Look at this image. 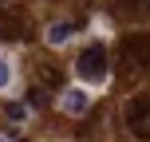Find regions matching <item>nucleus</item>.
<instances>
[{
	"label": "nucleus",
	"mask_w": 150,
	"mask_h": 142,
	"mask_svg": "<svg viewBox=\"0 0 150 142\" xmlns=\"http://www.w3.org/2000/svg\"><path fill=\"white\" fill-rule=\"evenodd\" d=\"M119 63H122L127 71H150V32L122 36V44H119Z\"/></svg>",
	"instance_id": "1"
},
{
	"label": "nucleus",
	"mask_w": 150,
	"mask_h": 142,
	"mask_svg": "<svg viewBox=\"0 0 150 142\" xmlns=\"http://www.w3.org/2000/svg\"><path fill=\"white\" fill-rule=\"evenodd\" d=\"M75 71H79V79L83 83H103L107 79V47L103 44H91V47H83L79 52V59H75Z\"/></svg>",
	"instance_id": "2"
},
{
	"label": "nucleus",
	"mask_w": 150,
	"mask_h": 142,
	"mask_svg": "<svg viewBox=\"0 0 150 142\" xmlns=\"http://www.w3.org/2000/svg\"><path fill=\"white\" fill-rule=\"evenodd\" d=\"M127 130H130L134 138L150 142V95L130 99V107H127Z\"/></svg>",
	"instance_id": "3"
},
{
	"label": "nucleus",
	"mask_w": 150,
	"mask_h": 142,
	"mask_svg": "<svg viewBox=\"0 0 150 142\" xmlns=\"http://www.w3.org/2000/svg\"><path fill=\"white\" fill-rule=\"evenodd\" d=\"M63 111H71V114H83V111H87V95H83L79 87L63 91Z\"/></svg>",
	"instance_id": "4"
},
{
	"label": "nucleus",
	"mask_w": 150,
	"mask_h": 142,
	"mask_svg": "<svg viewBox=\"0 0 150 142\" xmlns=\"http://www.w3.org/2000/svg\"><path fill=\"white\" fill-rule=\"evenodd\" d=\"M75 28H79V24H55V28L47 32V40H52V44H63V40H71Z\"/></svg>",
	"instance_id": "5"
},
{
	"label": "nucleus",
	"mask_w": 150,
	"mask_h": 142,
	"mask_svg": "<svg viewBox=\"0 0 150 142\" xmlns=\"http://www.w3.org/2000/svg\"><path fill=\"white\" fill-rule=\"evenodd\" d=\"M130 12H138V16H150V0H130Z\"/></svg>",
	"instance_id": "6"
},
{
	"label": "nucleus",
	"mask_w": 150,
	"mask_h": 142,
	"mask_svg": "<svg viewBox=\"0 0 150 142\" xmlns=\"http://www.w3.org/2000/svg\"><path fill=\"white\" fill-rule=\"evenodd\" d=\"M8 79H12V67H8V63H4V59H0V91H4V87H8Z\"/></svg>",
	"instance_id": "7"
},
{
	"label": "nucleus",
	"mask_w": 150,
	"mask_h": 142,
	"mask_svg": "<svg viewBox=\"0 0 150 142\" xmlns=\"http://www.w3.org/2000/svg\"><path fill=\"white\" fill-rule=\"evenodd\" d=\"M0 142H8V138H0Z\"/></svg>",
	"instance_id": "8"
},
{
	"label": "nucleus",
	"mask_w": 150,
	"mask_h": 142,
	"mask_svg": "<svg viewBox=\"0 0 150 142\" xmlns=\"http://www.w3.org/2000/svg\"><path fill=\"white\" fill-rule=\"evenodd\" d=\"M0 4H4V0H0Z\"/></svg>",
	"instance_id": "9"
}]
</instances>
